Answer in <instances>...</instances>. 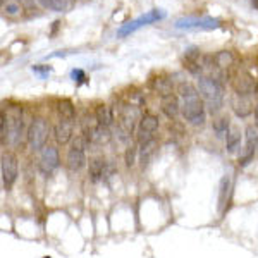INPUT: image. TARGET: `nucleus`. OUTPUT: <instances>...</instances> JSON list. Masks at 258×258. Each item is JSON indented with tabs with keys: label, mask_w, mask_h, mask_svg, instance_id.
Listing matches in <instances>:
<instances>
[{
	"label": "nucleus",
	"mask_w": 258,
	"mask_h": 258,
	"mask_svg": "<svg viewBox=\"0 0 258 258\" xmlns=\"http://www.w3.org/2000/svg\"><path fill=\"white\" fill-rule=\"evenodd\" d=\"M241 140H243V135H241L239 127H231L226 135V150L229 153H234L236 150L241 147Z\"/></svg>",
	"instance_id": "obj_20"
},
{
	"label": "nucleus",
	"mask_w": 258,
	"mask_h": 258,
	"mask_svg": "<svg viewBox=\"0 0 258 258\" xmlns=\"http://www.w3.org/2000/svg\"><path fill=\"white\" fill-rule=\"evenodd\" d=\"M160 109L167 115L169 119H176L181 114V102L176 95H167V97H162L160 100Z\"/></svg>",
	"instance_id": "obj_15"
},
{
	"label": "nucleus",
	"mask_w": 258,
	"mask_h": 258,
	"mask_svg": "<svg viewBox=\"0 0 258 258\" xmlns=\"http://www.w3.org/2000/svg\"><path fill=\"white\" fill-rule=\"evenodd\" d=\"M229 197H231V177L224 176L219 184V210L222 214L229 205Z\"/></svg>",
	"instance_id": "obj_18"
},
{
	"label": "nucleus",
	"mask_w": 258,
	"mask_h": 258,
	"mask_svg": "<svg viewBox=\"0 0 258 258\" xmlns=\"http://www.w3.org/2000/svg\"><path fill=\"white\" fill-rule=\"evenodd\" d=\"M164 18H165V11L152 9V11L145 12L143 16H140V18L129 21V23H126V24H122V26L117 30V36H119V38H124V36L131 35V33L138 31L140 28L148 26V24H152V23H157V21H160Z\"/></svg>",
	"instance_id": "obj_5"
},
{
	"label": "nucleus",
	"mask_w": 258,
	"mask_h": 258,
	"mask_svg": "<svg viewBox=\"0 0 258 258\" xmlns=\"http://www.w3.org/2000/svg\"><path fill=\"white\" fill-rule=\"evenodd\" d=\"M33 71H35V73H50V68H43V69H40V68H33Z\"/></svg>",
	"instance_id": "obj_34"
},
{
	"label": "nucleus",
	"mask_w": 258,
	"mask_h": 258,
	"mask_svg": "<svg viewBox=\"0 0 258 258\" xmlns=\"http://www.w3.org/2000/svg\"><path fill=\"white\" fill-rule=\"evenodd\" d=\"M41 7L48 11H53V12H64L68 11L69 7V2L68 0H36Z\"/></svg>",
	"instance_id": "obj_23"
},
{
	"label": "nucleus",
	"mask_w": 258,
	"mask_h": 258,
	"mask_svg": "<svg viewBox=\"0 0 258 258\" xmlns=\"http://www.w3.org/2000/svg\"><path fill=\"white\" fill-rule=\"evenodd\" d=\"M7 135H9V119H7L6 112L2 110V117H0V140L6 145L7 141Z\"/></svg>",
	"instance_id": "obj_29"
},
{
	"label": "nucleus",
	"mask_w": 258,
	"mask_h": 258,
	"mask_svg": "<svg viewBox=\"0 0 258 258\" xmlns=\"http://www.w3.org/2000/svg\"><path fill=\"white\" fill-rule=\"evenodd\" d=\"M48 133H50L48 122L43 117H35L31 120L30 127L26 131V140L33 152H41V150L47 147Z\"/></svg>",
	"instance_id": "obj_3"
},
{
	"label": "nucleus",
	"mask_w": 258,
	"mask_h": 258,
	"mask_svg": "<svg viewBox=\"0 0 258 258\" xmlns=\"http://www.w3.org/2000/svg\"><path fill=\"white\" fill-rule=\"evenodd\" d=\"M174 26L177 30H200V31H212V30H217L220 26V21L214 19V18H195V16H188V18H181L176 21Z\"/></svg>",
	"instance_id": "obj_7"
},
{
	"label": "nucleus",
	"mask_w": 258,
	"mask_h": 258,
	"mask_svg": "<svg viewBox=\"0 0 258 258\" xmlns=\"http://www.w3.org/2000/svg\"><path fill=\"white\" fill-rule=\"evenodd\" d=\"M253 159H255V152H251V150H244V153L239 157V167H246Z\"/></svg>",
	"instance_id": "obj_31"
},
{
	"label": "nucleus",
	"mask_w": 258,
	"mask_h": 258,
	"mask_svg": "<svg viewBox=\"0 0 258 258\" xmlns=\"http://www.w3.org/2000/svg\"><path fill=\"white\" fill-rule=\"evenodd\" d=\"M136 155H138V148L135 147V145H131V147H127L126 150V155H124V159H126V165L127 167H133L136 162Z\"/></svg>",
	"instance_id": "obj_30"
},
{
	"label": "nucleus",
	"mask_w": 258,
	"mask_h": 258,
	"mask_svg": "<svg viewBox=\"0 0 258 258\" xmlns=\"http://www.w3.org/2000/svg\"><path fill=\"white\" fill-rule=\"evenodd\" d=\"M232 88H234L236 95L249 98L258 91V83L249 73H241L236 76V80L232 81Z\"/></svg>",
	"instance_id": "obj_10"
},
{
	"label": "nucleus",
	"mask_w": 258,
	"mask_h": 258,
	"mask_svg": "<svg viewBox=\"0 0 258 258\" xmlns=\"http://www.w3.org/2000/svg\"><path fill=\"white\" fill-rule=\"evenodd\" d=\"M18 2L21 4V7H24L28 11H31L35 7V0H18Z\"/></svg>",
	"instance_id": "obj_33"
},
{
	"label": "nucleus",
	"mask_w": 258,
	"mask_h": 258,
	"mask_svg": "<svg viewBox=\"0 0 258 258\" xmlns=\"http://www.w3.org/2000/svg\"><path fill=\"white\" fill-rule=\"evenodd\" d=\"M181 114L184 120H188L193 126H203L207 120V110H205V102L200 95L195 97L184 98L181 103Z\"/></svg>",
	"instance_id": "obj_2"
},
{
	"label": "nucleus",
	"mask_w": 258,
	"mask_h": 258,
	"mask_svg": "<svg viewBox=\"0 0 258 258\" xmlns=\"http://www.w3.org/2000/svg\"><path fill=\"white\" fill-rule=\"evenodd\" d=\"M0 172H2V182L6 189H11L19 176V160L12 152L2 153V162H0Z\"/></svg>",
	"instance_id": "obj_6"
},
{
	"label": "nucleus",
	"mask_w": 258,
	"mask_h": 258,
	"mask_svg": "<svg viewBox=\"0 0 258 258\" xmlns=\"http://www.w3.org/2000/svg\"><path fill=\"white\" fill-rule=\"evenodd\" d=\"M159 129V117L153 114H145L138 122V131H136V140L140 145H145L148 141L155 140V133Z\"/></svg>",
	"instance_id": "obj_8"
},
{
	"label": "nucleus",
	"mask_w": 258,
	"mask_h": 258,
	"mask_svg": "<svg viewBox=\"0 0 258 258\" xmlns=\"http://www.w3.org/2000/svg\"><path fill=\"white\" fill-rule=\"evenodd\" d=\"M244 143H246L244 150H251V152L258 150V122L248 124L244 129Z\"/></svg>",
	"instance_id": "obj_19"
},
{
	"label": "nucleus",
	"mask_w": 258,
	"mask_h": 258,
	"mask_svg": "<svg viewBox=\"0 0 258 258\" xmlns=\"http://www.w3.org/2000/svg\"><path fill=\"white\" fill-rule=\"evenodd\" d=\"M60 164L59 159V150H57L53 145H47L43 150L40 152V162H38V167L40 172L45 174V176H50Z\"/></svg>",
	"instance_id": "obj_9"
},
{
	"label": "nucleus",
	"mask_w": 258,
	"mask_h": 258,
	"mask_svg": "<svg viewBox=\"0 0 258 258\" xmlns=\"http://www.w3.org/2000/svg\"><path fill=\"white\" fill-rule=\"evenodd\" d=\"M95 120H97V124H100V126L109 127L112 124V120H114V115H112L110 107L103 105V103L97 105V109H95Z\"/></svg>",
	"instance_id": "obj_21"
},
{
	"label": "nucleus",
	"mask_w": 258,
	"mask_h": 258,
	"mask_svg": "<svg viewBox=\"0 0 258 258\" xmlns=\"http://www.w3.org/2000/svg\"><path fill=\"white\" fill-rule=\"evenodd\" d=\"M105 170H107V162L103 157H91L88 162V176L91 182H98L102 181L103 176H105Z\"/></svg>",
	"instance_id": "obj_13"
},
{
	"label": "nucleus",
	"mask_w": 258,
	"mask_h": 258,
	"mask_svg": "<svg viewBox=\"0 0 258 258\" xmlns=\"http://www.w3.org/2000/svg\"><path fill=\"white\" fill-rule=\"evenodd\" d=\"M86 140H88V143H93V145H105L107 141L110 140V131L109 127L105 126H100V124H97L91 131L88 133V135H83Z\"/></svg>",
	"instance_id": "obj_17"
},
{
	"label": "nucleus",
	"mask_w": 258,
	"mask_h": 258,
	"mask_svg": "<svg viewBox=\"0 0 258 258\" xmlns=\"http://www.w3.org/2000/svg\"><path fill=\"white\" fill-rule=\"evenodd\" d=\"M251 4H253V7L258 11V0H251Z\"/></svg>",
	"instance_id": "obj_36"
},
{
	"label": "nucleus",
	"mask_w": 258,
	"mask_h": 258,
	"mask_svg": "<svg viewBox=\"0 0 258 258\" xmlns=\"http://www.w3.org/2000/svg\"><path fill=\"white\" fill-rule=\"evenodd\" d=\"M197 88L200 91V97L203 98V102L210 109L212 114L219 112L224 107V88L219 80L212 76H200Z\"/></svg>",
	"instance_id": "obj_1"
},
{
	"label": "nucleus",
	"mask_w": 258,
	"mask_h": 258,
	"mask_svg": "<svg viewBox=\"0 0 258 258\" xmlns=\"http://www.w3.org/2000/svg\"><path fill=\"white\" fill-rule=\"evenodd\" d=\"M86 145L88 140L83 135L76 136L71 143L68 150V155H66V165L73 172H80V170L86 165Z\"/></svg>",
	"instance_id": "obj_4"
},
{
	"label": "nucleus",
	"mask_w": 258,
	"mask_h": 258,
	"mask_svg": "<svg viewBox=\"0 0 258 258\" xmlns=\"http://www.w3.org/2000/svg\"><path fill=\"white\" fill-rule=\"evenodd\" d=\"M120 127L124 129L126 133H131L133 129L136 126V119H138V110L135 109L133 105H126L122 107V110H120Z\"/></svg>",
	"instance_id": "obj_16"
},
{
	"label": "nucleus",
	"mask_w": 258,
	"mask_h": 258,
	"mask_svg": "<svg viewBox=\"0 0 258 258\" xmlns=\"http://www.w3.org/2000/svg\"><path fill=\"white\" fill-rule=\"evenodd\" d=\"M255 119H256V122H258V103L255 105Z\"/></svg>",
	"instance_id": "obj_35"
},
{
	"label": "nucleus",
	"mask_w": 258,
	"mask_h": 258,
	"mask_svg": "<svg viewBox=\"0 0 258 258\" xmlns=\"http://www.w3.org/2000/svg\"><path fill=\"white\" fill-rule=\"evenodd\" d=\"M177 93H179V97H181V100H184V98L195 97V95H200V91L197 86H193L189 81H182L177 85Z\"/></svg>",
	"instance_id": "obj_25"
},
{
	"label": "nucleus",
	"mask_w": 258,
	"mask_h": 258,
	"mask_svg": "<svg viewBox=\"0 0 258 258\" xmlns=\"http://www.w3.org/2000/svg\"><path fill=\"white\" fill-rule=\"evenodd\" d=\"M9 119V135H7V141L12 147H18L21 143V136H23L24 131V122H23V115H21L19 110H16L14 114L7 115Z\"/></svg>",
	"instance_id": "obj_11"
},
{
	"label": "nucleus",
	"mask_w": 258,
	"mask_h": 258,
	"mask_svg": "<svg viewBox=\"0 0 258 258\" xmlns=\"http://www.w3.org/2000/svg\"><path fill=\"white\" fill-rule=\"evenodd\" d=\"M73 129L74 122L68 119H59L53 126V138L59 145H68L73 140Z\"/></svg>",
	"instance_id": "obj_12"
},
{
	"label": "nucleus",
	"mask_w": 258,
	"mask_h": 258,
	"mask_svg": "<svg viewBox=\"0 0 258 258\" xmlns=\"http://www.w3.org/2000/svg\"><path fill=\"white\" fill-rule=\"evenodd\" d=\"M153 88H155V91H159L160 97H167V95H172V85L164 80V78H159V80H155V83H153Z\"/></svg>",
	"instance_id": "obj_28"
},
{
	"label": "nucleus",
	"mask_w": 258,
	"mask_h": 258,
	"mask_svg": "<svg viewBox=\"0 0 258 258\" xmlns=\"http://www.w3.org/2000/svg\"><path fill=\"white\" fill-rule=\"evenodd\" d=\"M140 159L141 162H143V165L145 164H148L150 159H152V155L155 153V147H157V141L155 140H152V141H148V143H145V145H140Z\"/></svg>",
	"instance_id": "obj_26"
},
{
	"label": "nucleus",
	"mask_w": 258,
	"mask_h": 258,
	"mask_svg": "<svg viewBox=\"0 0 258 258\" xmlns=\"http://www.w3.org/2000/svg\"><path fill=\"white\" fill-rule=\"evenodd\" d=\"M57 112H59L60 119H68V120L76 119V109H74V103L68 98H62L57 102Z\"/></svg>",
	"instance_id": "obj_22"
},
{
	"label": "nucleus",
	"mask_w": 258,
	"mask_h": 258,
	"mask_svg": "<svg viewBox=\"0 0 258 258\" xmlns=\"http://www.w3.org/2000/svg\"><path fill=\"white\" fill-rule=\"evenodd\" d=\"M73 78H74V81H78V83H81V81H85V80H86L85 73H83L81 69H74V71H73Z\"/></svg>",
	"instance_id": "obj_32"
},
{
	"label": "nucleus",
	"mask_w": 258,
	"mask_h": 258,
	"mask_svg": "<svg viewBox=\"0 0 258 258\" xmlns=\"http://www.w3.org/2000/svg\"><path fill=\"white\" fill-rule=\"evenodd\" d=\"M231 105H232L234 114L238 115L239 119H246V117H249V115L253 114V112H255L251 100H249L248 97H239V95H236V97L232 98Z\"/></svg>",
	"instance_id": "obj_14"
},
{
	"label": "nucleus",
	"mask_w": 258,
	"mask_h": 258,
	"mask_svg": "<svg viewBox=\"0 0 258 258\" xmlns=\"http://www.w3.org/2000/svg\"><path fill=\"white\" fill-rule=\"evenodd\" d=\"M214 131L217 133V136L227 135V131L231 129V119L227 115H219V117L214 119V124H212Z\"/></svg>",
	"instance_id": "obj_24"
},
{
	"label": "nucleus",
	"mask_w": 258,
	"mask_h": 258,
	"mask_svg": "<svg viewBox=\"0 0 258 258\" xmlns=\"http://www.w3.org/2000/svg\"><path fill=\"white\" fill-rule=\"evenodd\" d=\"M214 62L217 68L224 69V68H229V66L234 62V57H232V53L229 52V50H222V52H219L217 55L214 57Z\"/></svg>",
	"instance_id": "obj_27"
}]
</instances>
